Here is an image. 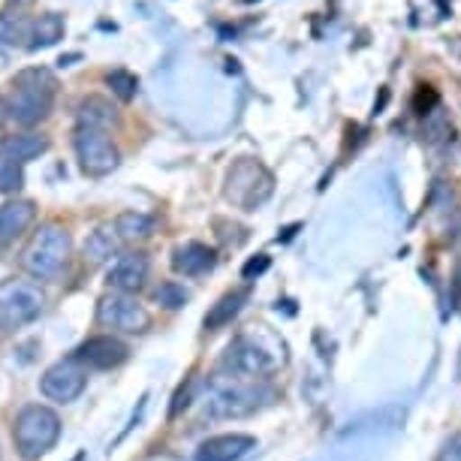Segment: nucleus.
Instances as JSON below:
<instances>
[{
    "instance_id": "obj_1",
    "label": "nucleus",
    "mask_w": 461,
    "mask_h": 461,
    "mask_svg": "<svg viewBox=\"0 0 461 461\" xmlns=\"http://www.w3.org/2000/svg\"><path fill=\"white\" fill-rule=\"evenodd\" d=\"M268 398H272V389L266 383L223 371L205 383V416H212V420H241V416L257 413Z\"/></svg>"
},
{
    "instance_id": "obj_2",
    "label": "nucleus",
    "mask_w": 461,
    "mask_h": 461,
    "mask_svg": "<svg viewBox=\"0 0 461 461\" xmlns=\"http://www.w3.org/2000/svg\"><path fill=\"white\" fill-rule=\"evenodd\" d=\"M69 250H73V241H69V232L64 226L46 223L24 245L19 266L31 277H37V281H58L60 272L67 268Z\"/></svg>"
},
{
    "instance_id": "obj_3",
    "label": "nucleus",
    "mask_w": 461,
    "mask_h": 461,
    "mask_svg": "<svg viewBox=\"0 0 461 461\" xmlns=\"http://www.w3.org/2000/svg\"><path fill=\"white\" fill-rule=\"evenodd\" d=\"M55 88H58V82L46 67L24 69V73L15 76V82H13V97H10L6 112H10V118L22 127L40 124V121L51 112Z\"/></svg>"
},
{
    "instance_id": "obj_4",
    "label": "nucleus",
    "mask_w": 461,
    "mask_h": 461,
    "mask_svg": "<svg viewBox=\"0 0 461 461\" xmlns=\"http://www.w3.org/2000/svg\"><path fill=\"white\" fill-rule=\"evenodd\" d=\"M60 440V416L46 404H28L15 416L13 443L24 461H40Z\"/></svg>"
},
{
    "instance_id": "obj_5",
    "label": "nucleus",
    "mask_w": 461,
    "mask_h": 461,
    "mask_svg": "<svg viewBox=\"0 0 461 461\" xmlns=\"http://www.w3.org/2000/svg\"><path fill=\"white\" fill-rule=\"evenodd\" d=\"M42 308H46V295L33 281H10L0 284V332H15V329L33 323Z\"/></svg>"
},
{
    "instance_id": "obj_6",
    "label": "nucleus",
    "mask_w": 461,
    "mask_h": 461,
    "mask_svg": "<svg viewBox=\"0 0 461 461\" xmlns=\"http://www.w3.org/2000/svg\"><path fill=\"white\" fill-rule=\"evenodd\" d=\"M272 196V176L263 163L257 160H239L226 176V199L232 205L254 212L257 205H263Z\"/></svg>"
},
{
    "instance_id": "obj_7",
    "label": "nucleus",
    "mask_w": 461,
    "mask_h": 461,
    "mask_svg": "<svg viewBox=\"0 0 461 461\" xmlns=\"http://www.w3.org/2000/svg\"><path fill=\"white\" fill-rule=\"evenodd\" d=\"M76 158L85 176L103 178L118 167V148L103 127H79L76 130Z\"/></svg>"
},
{
    "instance_id": "obj_8",
    "label": "nucleus",
    "mask_w": 461,
    "mask_h": 461,
    "mask_svg": "<svg viewBox=\"0 0 461 461\" xmlns=\"http://www.w3.org/2000/svg\"><path fill=\"white\" fill-rule=\"evenodd\" d=\"M223 371L226 374H236V377H248V380H263L277 368L275 353H268L257 338L241 335L236 338L223 353Z\"/></svg>"
},
{
    "instance_id": "obj_9",
    "label": "nucleus",
    "mask_w": 461,
    "mask_h": 461,
    "mask_svg": "<svg viewBox=\"0 0 461 461\" xmlns=\"http://www.w3.org/2000/svg\"><path fill=\"white\" fill-rule=\"evenodd\" d=\"M97 320L103 326L118 329L127 335H142L151 329V311L145 304H139V299L124 293H106L97 302Z\"/></svg>"
},
{
    "instance_id": "obj_10",
    "label": "nucleus",
    "mask_w": 461,
    "mask_h": 461,
    "mask_svg": "<svg viewBox=\"0 0 461 461\" xmlns=\"http://www.w3.org/2000/svg\"><path fill=\"white\" fill-rule=\"evenodd\" d=\"M85 386H88V374H85V368L76 359L51 365L40 380L42 395H46L49 402H58V404L76 402V398L85 393Z\"/></svg>"
},
{
    "instance_id": "obj_11",
    "label": "nucleus",
    "mask_w": 461,
    "mask_h": 461,
    "mask_svg": "<svg viewBox=\"0 0 461 461\" xmlns=\"http://www.w3.org/2000/svg\"><path fill=\"white\" fill-rule=\"evenodd\" d=\"M127 344L118 341L115 335H94L88 338L79 350H76L73 359L82 365V368H94V371H112L118 365L127 362Z\"/></svg>"
},
{
    "instance_id": "obj_12",
    "label": "nucleus",
    "mask_w": 461,
    "mask_h": 461,
    "mask_svg": "<svg viewBox=\"0 0 461 461\" xmlns=\"http://www.w3.org/2000/svg\"><path fill=\"white\" fill-rule=\"evenodd\" d=\"M148 281V257L145 254H124L115 259V266L109 268L106 284L112 293L133 295L145 286Z\"/></svg>"
},
{
    "instance_id": "obj_13",
    "label": "nucleus",
    "mask_w": 461,
    "mask_h": 461,
    "mask_svg": "<svg viewBox=\"0 0 461 461\" xmlns=\"http://www.w3.org/2000/svg\"><path fill=\"white\" fill-rule=\"evenodd\" d=\"M254 447L257 440L250 434H217L199 447L196 461H241Z\"/></svg>"
},
{
    "instance_id": "obj_14",
    "label": "nucleus",
    "mask_w": 461,
    "mask_h": 461,
    "mask_svg": "<svg viewBox=\"0 0 461 461\" xmlns=\"http://www.w3.org/2000/svg\"><path fill=\"white\" fill-rule=\"evenodd\" d=\"M172 268L185 277H199L214 268V250L203 241H187L172 250Z\"/></svg>"
},
{
    "instance_id": "obj_15",
    "label": "nucleus",
    "mask_w": 461,
    "mask_h": 461,
    "mask_svg": "<svg viewBox=\"0 0 461 461\" xmlns=\"http://www.w3.org/2000/svg\"><path fill=\"white\" fill-rule=\"evenodd\" d=\"M33 217H37V205L31 199H13V203L0 205V245L19 239L33 223Z\"/></svg>"
},
{
    "instance_id": "obj_16",
    "label": "nucleus",
    "mask_w": 461,
    "mask_h": 461,
    "mask_svg": "<svg viewBox=\"0 0 461 461\" xmlns=\"http://www.w3.org/2000/svg\"><path fill=\"white\" fill-rule=\"evenodd\" d=\"M248 302V290H232L217 299V304H212V311L205 314V329L208 332H217V329L230 326L232 320L241 314V308H245Z\"/></svg>"
},
{
    "instance_id": "obj_17",
    "label": "nucleus",
    "mask_w": 461,
    "mask_h": 461,
    "mask_svg": "<svg viewBox=\"0 0 461 461\" xmlns=\"http://www.w3.org/2000/svg\"><path fill=\"white\" fill-rule=\"evenodd\" d=\"M60 37H64V19L55 13H46L31 24L28 49H49V46H55Z\"/></svg>"
},
{
    "instance_id": "obj_18",
    "label": "nucleus",
    "mask_w": 461,
    "mask_h": 461,
    "mask_svg": "<svg viewBox=\"0 0 461 461\" xmlns=\"http://www.w3.org/2000/svg\"><path fill=\"white\" fill-rule=\"evenodd\" d=\"M154 232V217H148L142 212H124L115 221V236L121 241H139L148 239Z\"/></svg>"
},
{
    "instance_id": "obj_19",
    "label": "nucleus",
    "mask_w": 461,
    "mask_h": 461,
    "mask_svg": "<svg viewBox=\"0 0 461 461\" xmlns=\"http://www.w3.org/2000/svg\"><path fill=\"white\" fill-rule=\"evenodd\" d=\"M46 148H49V142L42 136H13L0 145V151L10 154V158H15L19 163H28V160H37Z\"/></svg>"
},
{
    "instance_id": "obj_20",
    "label": "nucleus",
    "mask_w": 461,
    "mask_h": 461,
    "mask_svg": "<svg viewBox=\"0 0 461 461\" xmlns=\"http://www.w3.org/2000/svg\"><path fill=\"white\" fill-rule=\"evenodd\" d=\"M118 241H121V239H118L112 230H97V232H91V239L85 241V257H88L94 266L106 263V259L115 257Z\"/></svg>"
},
{
    "instance_id": "obj_21",
    "label": "nucleus",
    "mask_w": 461,
    "mask_h": 461,
    "mask_svg": "<svg viewBox=\"0 0 461 461\" xmlns=\"http://www.w3.org/2000/svg\"><path fill=\"white\" fill-rule=\"evenodd\" d=\"M24 163L0 151V194H15L24 187Z\"/></svg>"
},
{
    "instance_id": "obj_22",
    "label": "nucleus",
    "mask_w": 461,
    "mask_h": 461,
    "mask_svg": "<svg viewBox=\"0 0 461 461\" xmlns=\"http://www.w3.org/2000/svg\"><path fill=\"white\" fill-rule=\"evenodd\" d=\"M115 118L112 115V106L106 100H100V97H91V100H85L82 103V112H79V127H103L106 130L109 121Z\"/></svg>"
},
{
    "instance_id": "obj_23",
    "label": "nucleus",
    "mask_w": 461,
    "mask_h": 461,
    "mask_svg": "<svg viewBox=\"0 0 461 461\" xmlns=\"http://www.w3.org/2000/svg\"><path fill=\"white\" fill-rule=\"evenodd\" d=\"M31 40V24L22 15H0V46H22Z\"/></svg>"
},
{
    "instance_id": "obj_24",
    "label": "nucleus",
    "mask_w": 461,
    "mask_h": 461,
    "mask_svg": "<svg viewBox=\"0 0 461 461\" xmlns=\"http://www.w3.org/2000/svg\"><path fill=\"white\" fill-rule=\"evenodd\" d=\"M106 85L112 88V94H115L118 100L130 103L136 97V88H139V79L130 69H112V73L106 76Z\"/></svg>"
},
{
    "instance_id": "obj_25",
    "label": "nucleus",
    "mask_w": 461,
    "mask_h": 461,
    "mask_svg": "<svg viewBox=\"0 0 461 461\" xmlns=\"http://www.w3.org/2000/svg\"><path fill=\"white\" fill-rule=\"evenodd\" d=\"M154 299H158V302L163 304V308L178 311V308H185V304H187L190 293H187L181 284H176V281H167V284H160V286H158V293H154Z\"/></svg>"
},
{
    "instance_id": "obj_26",
    "label": "nucleus",
    "mask_w": 461,
    "mask_h": 461,
    "mask_svg": "<svg viewBox=\"0 0 461 461\" xmlns=\"http://www.w3.org/2000/svg\"><path fill=\"white\" fill-rule=\"evenodd\" d=\"M268 266H272V259H268L266 254H257L254 259H248L245 268H241V277H245V281H254V277L268 272Z\"/></svg>"
},
{
    "instance_id": "obj_27",
    "label": "nucleus",
    "mask_w": 461,
    "mask_h": 461,
    "mask_svg": "<svg viewBox=\"0 0 461 461\" xmlns=\"http://www.w3.org/2000/svg\"><path fill=\"white\" fill-rule=\"evenodd\" d=\"M190 398H194V383H187V386H181V389H178V395H176V402H172L169 416H178L181 411H187Z\"/></svg>"
},
{
    "instance_id": "obj_28",
    "label": "nucleus",
    "mask_w": 461,
    "mask_h": 461,
    "mask_svg": "<svg viewBox=\"0 0 461 461\" xmlns=\"http://www.w3.org/2000/svg\"><path fill=\"white\" fill-rule=\"evenodd\" d=\"M438 461H461V434H456L452 440H447V447L440 449Z\"/></svg>"
},
{
    "instance_id": "obj_29",
    "label": "nucleus",
    "mask_w": 461,
    "mask_h": 461,
    "mask_svg": "<svg viewBox=\"0 0 461 461\" xmlns=\"http://www.w3.org/2000/svg\"><path fill=\"white\" fill-rule=\"evenodd\" d=\"M10 115V112H6V106H4V100H0V124H4V118Z\"/></svg>"
},
{
    "instance_id": "obj_30",
    "label": "nucleus",
    "mask_w": 461,
    "mask_h": 461,
    "mask_svg": "<svg viewBox=\"0 0 461 461\" xmlns=\"http://www.w3.org/2000/svg\"><path fill=\"white\" fill-rule=\"evenodd\" d=\"M19 4H31V0H19Z\"/></svg>"
},
{
    "instance_id": "obj_31",
    "label": "nucleus",
    "mask_w": 461,
    "mask_h": 461,
    "mask_svg": "<svg viewBox=\"0 0 461 461\" xmlns=\"http://www.w3.org/2000/svg\"><path fill=\"white\" fill-rule=\"evenodd\" d=\"M245 4H250V0H245Z\"/></svg>"
}]
</instances>
